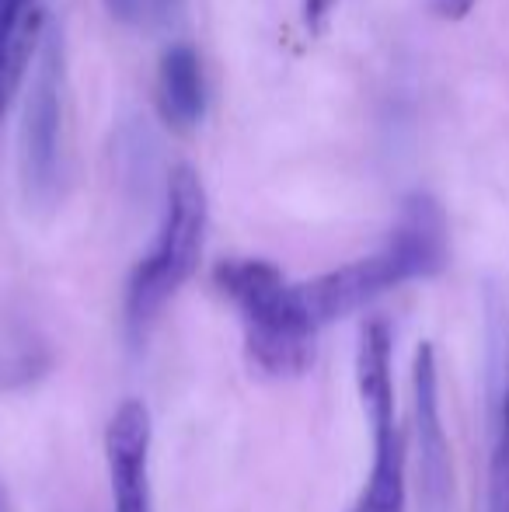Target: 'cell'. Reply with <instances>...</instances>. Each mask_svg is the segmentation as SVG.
I'll return each instance as SVG.
<instances>
[{"label": "cell", "mask_w": 509, "mask_h": 512, "mask_svg": "<svg viewBox=\"0 0 509 512\" xmlns=\"http://www.w3.org/2000/svg\"><path fill=\"white\" fill-rule=\"evenodd\" d=\"M412 443L419 474V512H454V460L440 415L436 349L422 342L412 356Z\"/></svg>", "instance_id": "obj_6"}, {"label": "cell", "mask_w": 509, "mask_h": 512, "mask_svg": "<svg viewBox=\"0 0 509 512\" xmlns=\"http://www.w3.org/2000/svg\"><path fill=\"white\" fill-rule=\"evenodd\" d=\"M157 112L171 129L185 133L206 112V77L196 46L175 42L157 63Z\"/></svg>", "instance_id": "obj_8"}, {"label": "cell", "mask_w": 509, "mask_h": 512, "mask_svg": "<svg viewBox=\"0 0 509 512\" xmlns=\"http://www.w3.org/2000/svg\"><path fill=\"white\" fill-rule=\"evenodd\" d=\"M206 223H210V206H206V189L199 175L182 164L171 171L168 192H164V213L157 223V234L150 251L133 265L123 293V328L133 345L147 338V331L157 324L164 307L178 297L192 272L199 269L206 244Z\"/></svg>", "instance_id": "obj_3"}, {"label": "cell", "mask_w": 509, "mask_h": 512, "mask_svg": "<svg viewBox=\"0 0 509 512\" xmlns=\"http://www.w3.org/2000/svg\"><path fill=\"white\" fill-rule=\"evenodd\" d=\"M335 4H339V0H304V25L321 28L328 21V14H332Z\"/></svg>", "instance_id": "obj_12"}, {"label": "cell", "mask_w": 509, "mask_h": 512, "mask_svg": "<svg viewBox=\"0 0 509 512\" xmlns=\"http://www.w3.org/2000/svg\"><path fill=\"white\" fill-rule=\"evenodd\" d=\"M0 512H11V499H7V488H4V481H0Z\"/></svg>", "instance_id": "obj_15"}, {"label": "cell", "mask_w": 509, "mask_h": 512, "mask_svg": "<svg viewBox=\"0 0 509 512\" xmlns=\"http://www.w3.org/2000/svg\"><path fill=\"white\" fill-rule=\"evenodd\" d=\"M150 443L154 425L143 401L129 398L116 408L105 429V467H109L112 512H154L150 492Z\"/></svg>", "instance_id": "obj_7"}, {"label": "cell", "mask_w": 509, "mask_h": 512, "mask_svg": "<svg viewBox=\"0 0 509 512\" xmlns=\"http://www.w3.org/2000/svg\"><path fill=\"white\" fill-rule=\"evenodd\" d=\"M492 398H496L499 405H503L506 415H509V356H506L503 370L492 373Z\"/></svg>", "instance_id": "obj_13"}, {"label": "cell", "mask_w": 509, "mask_h": 512, "mask_svg": "<svg viewBox=\"0 0 509 512\" xmlns=\"http://www.w3.org/2000/svg\"><path fill=\"white\" fill-rule=\"evenodd\" d=\"M157 4H161V18H164V14H168V11H175V7L182 4V0H157Z\"/></svg>", "instance_id": "obj_16"}, {"label": "cell", "mask_w": 509, "mask_h": 512, "mask_svg": "<svg viewBox=\"0 0 509 512\" xmlns=\"http://www.w3.org/2000/svg\"><path fill=\"white\" fill-rule=\"evenodd\" d=\"M391 366V328L370 321L356 345V391L370 422L374 464L349 512H408V436L398 425Z\"/></svg>", "instance_id": "obj_4"}, {"label": "cell", "mask_w": 509, "mask_h": 512, "mask_svg": "<svg viewBox=\"0 0 509 512\" xmlns=\"http://www.w3.org/2000/svg\"><path fill=\"white\" fill-rule=\"evenodd\" d=\"M109 14L119 21V25H129V28H140L147 21L161 18V4L157 0H105Z\"/></svg>", "instance_id": "obj_11"}, {"label": "cell", "mask_w": 509, "mask_h": 512, "mask_svg": "<svg viewBox=\"0 0 509 512\" xmlns=\"http://www.w3.org/2000/svg\"><path fill=\"white\" fill-rule=\"evenodd\" d=\"M213 283L238 310L248 363L265 377H300L311 370L318 321L304 304L300 283L265 258H231L213 269Z\"/></svg>", "instance_id": "obj_2"}, {"label": "cell", "mask_w": 509, "mask_h": 512, "mask_svg": "<svg viewBox=\"0 0 509 512\" xmlns=\"http://www.w3.org/2000/svg\"><path fill=\"white\" fill-rule=\"evenodd\" d=\"M447 255L450 237L440 203L429 196H412L401 206L391 237L374 255L339 265L318 279H307L300 283V293H304V304L318 321V328H325V324H335L370 307L398 286L415 283V279H433L436 272H443Z\"/></svg>", "instance_id": "obj_1"}, {"label": "cell", "mask_w": 509, "mask_h": 512, "mask_svg": "<svg viewBox=\"0 0 509 512\" xmlns=\"http://www.w3.org/2000/svg\"><path fill=\"white\" fill-rule=\"evenodd\" d=\"M63 74V32L49 21L35 53V70L28 74L18 136L21 185L35 209L56 206L63 189Z\"/></svg>", "instance_id": "obj_5"}, {"label": "cell", "mask_w": 509, "mask_h": 512, "mask_svg": "<svg viewBox=\"0 0 509 512\" xmlns=\"http://www.w3.org/2000/svg\"><path fill=\"white\" fill-rule=\"evenodd\" d=\"M489 467H485V512H509V415L492 398Z\"/></svg>", "instance_id": "obj_10"}, {"label": "cell", "mask_w": 509, "mask_h": 512, "mask_svg": "<svg viewBox=\"0 0 509 512\" xmlns=\"http://www.w3.org/2000/svg\"><path fill=\"white\" fill-rule=\"evenodd\" d=\"M471 4H475V0H433L436 11L447 14V18H461V14H468Z\"/></svg>", "instance_id": "obj_14"}, {"label": "cell", "mask_w": 509, "mask_h": 512, "mask_svg": "<svg viewBox=\"0 0 509 512\" xmlns=\"http://www.w3.org/2000/svg\"><path fill=\"white\" fill-rule=\"evenodd\" d=\"M46 25L42 0H0V115L28 77Z\"/></svg>", "instance_id": "obj_9"}]
</instances>
